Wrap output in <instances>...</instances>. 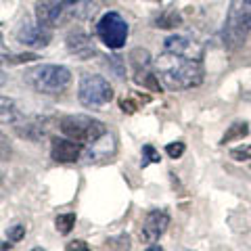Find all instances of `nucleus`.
I'll use <instances>...</instances> for the list:
<instances>
[{"label": "nucleus", "instance_id": "nucleus-1", "mask_svg": "<svg viewBox=\"0 0 251 251\" xmlns=\"http://www.w3.org/2000/svg\"><path fill=\"white\" fill-rule=\"evenodd\" d=\"M155 72L159 75L161 84L170 90H188L203 82L205 69L201 59L186 57L178 52H161L155 59Z\"/></svg>", "mask_w": 251, "mask_h": 251}, {"label": "nucleus", "instance_id": "nucleus-2", "mask_svg": "<svg viewBox=\"0 0 251 251\" xmlns=\"http://www.w3.org/2000/svg\"><path fill=\"white\" fill-rule=\"evenodd\" d=\"M36 21L44 27H61L72 21H84L94 15V4L90 0H38Z\"/></svg>", "mask_w": 251, "mask_h": 251}, {"label": "nucleus", "instance_id": "nucleus-3", "mask_svg": "<svg viewBox=\"0 0 251 251\" xmlns=\"http://www.w3.org/2000/svg\"><path fill=\"white\" fill-rule=\"evenodd\" d=\"M25 82L36 92L61 94L72 84V72L63 65H36L25 74Z\"/></svg>", "mask_w": 251, "mask_h": 251}, {"label": "nucleus", "instance_id": "nucleus-4", "mask_svg": "<svg viewBox=\"0 0 251 251\" xmlns=\"http://www.w3.org/2000/svg\"><path fill=\"white\" fill-rule=\"evenodd\" d=\"M59 130L63 136L75 140L80 145H94L107 134V128L100 120H94L90 115H65L59 122Z\"/></svg>", "mask_w": 251, "mask_h": 251}, {"label": "nucleus", "instance_id": "nucleus-5", "mask_svg": "<svg viewBox=\"0 0 251 251\" xmlns=\"http://www.w3.org/2000/svg\"><path fill=\"white\" fill-rule=\"evenodd\" d=\"M251 29V0H230V9L224 23V44L237 49L245 42Z\"/></svg>", "mask_w": 251, "mask_h": 251}, {"label": "nucleus", "instance_id": "nucleus-6", "mask_svg": "<svg viewBox=\"0 0 251 251\" xmlns=\"http://www.w3.org/2000/svg\"><path fill=\"white\" fill-rule=\"evenodd\" d=\"M77 100L88 109H100L113 100V86L103 75L84 74L77 84Z\"/></svg>", "mask_w": 251, "mask_h": 251}, {"label": "nucleus", "instance_id": "nucleus-7", "mask_svg": "<svg viewBox=\"0 0 251 251\" xmlns=\"http://www.w3.org/2000/svg\"><path fill=\"white\" fill-rule=\"evenodd\" d=\"M97 36L107 49L117 50L128 40V23L120 13L109 11L97 23Z\"/></svg>", "mask_w": 251, "mask_h": 251}, {"label": "nucleus", "instance_id": "nucleus-8", "mask_svg": "<svg viewBox=\"0 0 251 251\" xmlns=\"http://www.w3.org/2000/svg\"><path fill=\"white\" fill-rule=\"evenodd\" d=\"M130 65H132V75L134 82L140 84L143 88H149L153 92H161V84H159V75L153 69V59L149 50L145 49H134L130 52Z\"/></svg>", "mask_w": 251, "mask_h": 251}, {"label": "nucleus", "instance_id": "nucleus-9", "mask_svg": "<svg viewBox=\"0 0 251 251\" xmlns=\"http://www.w3.org/2000/svg\"><path fill=\"white\" fill-rule=\"evenodd\" d=\"M168 226H170V214L166 209L147 211L143 226H140V239L145 243H157L163 237V232L168 230Z\"/></svg>", "mask_w": 251, "mask_h": 251}, {"label": "nucleus", "instance_id": "nucleus-10", "mask_svg": "<svg viewBox=\"0 0 251 251\" xmlns=\"http://www.w3.org/2000/svg\"><path fill=\"white\" fill-rule=\"evenodd\" d=\"M52 40V31L44 25H34L29 21H23L21 27L17 29V42L27 46V49H44Z\"/></svg>", "mask_w": 251, "mask_h": 251}, {"label": "nucleus", "instance_id": "nucleus-11", "mask_svg": "<svg viewBox=\"0 0 251 251\" xmlns=\"http://www.w3.org/2000/svg\"><path fill=\"white\" fill-rule=\"evenodd\" d=\"M65 42H67V50L72 54H75L77 59H90L97 54V46H94L90 36L86 34L82 27H75V29L69 31Z\"/></svg>", "mask_w": 251, "mask_h": 251}, {"label": "nucleus", "instance_id": "nucleus-12", "mask_svg": "<svg viewBox=\"0 0 251 251\" xmlns=\"http://www.w3.org/2000/svg\"><path fill=\"white\" fill-rule=\"evenodd\" d=\"M82 147L80 143H75L72 138H52L50 143V157L57 163H74L80 159L82 155Z\"/></svg>", "mask_w": 251, "mask_h": 251}, {"label": "nucleus", "instance_id": "nucleus-13", "mask_svg": "<svg viewBox=\"0 0 251 251\" xmlns=\"http://www.w3.org/2000/svg\"><path fill=\"white\" fill-rule=\"evenodd\" d=\"M15 130L19 132V136H25L29 140H40L49 134L50 126H49V120H46V117H29V120L25 117Z\"/></svg>", "mask_w": 251, "mask_h": 251}, {"label": "nucleus", "instance_id": "nucleus-14", "mask_svg": "<svg viewBox=\"0 0 251 251\" xmlns=\"http://www.w3.org/2000/svg\"><path fill=\"white\" fill-rule=\"evenodd\" d=\"M163 46H166V50H170V52H178V54H186V57L201 59V46L186 36H170L163 40Z\"/></svg>", "mask_w": 251, "mask_h": 251}, {"label": "nucleus", "instance_id": "nucleus-15", "mask_svg": "<svg viewBox=\"0 0 251 251\" xmlns=\"http://www.w3.org/2000/svg\"><path fill=\"white\" fill-rule=\"evenodd\" d=\"M23 120H25V115L21 113L19 105L9 97H0V124H9L17 128Z\"/></svg>", "mask_w": 251, "mask_h": 251}, {"label": "nucleus", "instance_id": "nucleus-16", "mask_svg": "<svg viewBox=\"0 0 251 251\" xmlns=\"http://www.w3.org/2000/svg\"><path fill=\"white\" fill-rule=\"evenodd\" d=\"M249 134V124L247 122H234L228 130H226V134L222 136V145L226 143H232V140H243Z\"/></svg>", "mask_w": 251, "mask_h": 251}, {"label": "nucleus", "instance_id": "nucleus-17", "mask_svg": "<svg viewBox=\"0 0 251 251\" xmlns=\"http://www.w3.org/2000/svg\"><path fill=\"white\" fill-rule=\"evenodd\" d=\"M75 226V214H59L54 220V228L59 234H69Z\"/></svg>", "mask_w": 251, "mask_h": 251}, {"label": "nucleus", "instance_id": "nucleus-18", "mask_svg": "<svg viewBox=\"0 0 251 251\" xmlns=\"http://www.w3.org/2000/svg\"><path fill=\"white\" fill-rule=\"evenodd\" d=\"M182 19H180V15L176 11H168L163 13L161 17L155 19V27H161V29H170V27H178Z\"/></svg>", "mask_w": 251, "mask_h": 251}, {"label": "nucleus", "instance_id": "nucleus-19", "mask_svg": "<svg viewBox=\"0 0 251 251\" xmlns=\"http://www.w3.org/2000/svg\"><path fill=\"white\" fill-rule=\"evenodd\" d=\"M149 97H136V94H130V97H124L120 100V107L124 113H134L136 109L140 107V103H147Z\"/></svg>", "mask_w": 251, "mask_h": 251}, {"label": "nucleus", "instance_id": "nucleus-20", "mask_svg": "<svg viewBox=\"0 0 251 251\" xmlns=\"http://www.w3.org/2000/svg\"><path fill=\"white\" fill-rule=\"evenodd\" d=\"M159 161H161L159 151H157L153 145H145L143 147V161H140V166L147 168L149 163H159Z\"/></svg>", "mask_w": 251, "mask_h": 251}, {"label": "nucleus", "instance_id": "nucleus-21", "mask_svg": "<svg viewBox=\"0 0 251 251\" xmlns=\"http://www.w3.org/2000/svg\"><path fill=\"white\" fill-rule=\"evenodd\" d=\"M230 157L234 161H251V143L230 149Z\"/></svg>", "mask_w": 251, "mask_h": 251}, {"label": "nucleus", "instance_id": "nucleus-22", "mask_svg": "<svg viewBox=\"0 0 251 251\" xmlns=\"http://www.w3.org/2000/svg\"><path fill=\"white\" fill-rule=\"evenodd\" d=\"M184 151H186V145L182 140H176V143H170L166 147V153L172 157V159H180V157L184 155Z\"/></svg>", "mask_w": 251, "mask_h": 251}, {"label": "nucleus", "instance_id": "nucleus-23", "mask_svg": "<svg viewBox=\"0 0 251 251\" xmlns=\"http://www.w3.org/2000/svg\"><path fill=\"white\" fill-rule=\"evenodd\" d=\"M11 155H13V149H11L9 138H6L2 132H0V163H2V161H9Z\"/></svg>", "mask_w": 251, "mask_h": 251}, {"label": "nucleus", "instance_id": "nucleus-24", "mask_svg": "<svg viewBox=\"0 0 251 251\" xmlns=\"http://www.w3.org/2000/svg\"><path fill=\"white\" fill-rule=\"evenodd\" d=\"M36 59H38V54L25 52V54H15V57H6L4 61L9 63V65H17V63H31V61H36Z\"/></svg>", "mask_w": 251, "mask_h": 251}, {"label": "nucleus", "instance_id": "nucleus-25", "mask_svg": "<svg viewBox=\"0 0 251 251\" xmlns=\"http://www.w3.org/2000/svg\"><path fill=\"white\" fill-rule=\"evenodd\" d=\"M23 237H25V226L23 224H15L9 230V241H13V243H19Z\"/></svg>", "mask_w": 251, "mask_h": 251}, {"label": "nucleus", "instance_id": "nucleus-26", "mask_svg": "<svg viewBox=\"0 0 251 251\" xmlns=\"http://www.w3.org/2000/svg\"><path fill=\"white\" fill-rule=\"evenodd\" d=\"M122 57H117V54H113V57H109V61H107V65L109 67H113L115 69V74H117V77H124V65H122Z\"/></svg>", "mask_w": 251, "mask_h": 251}, {"label": "nucleus", "instance_id": "nucleus-27", "mask_svg": "<svg viewBox=\"0 0 251 251\" xmlns=\"http://www.w3.org/2000/svg\"><path fill=\"white\" fill-rule=\"evenodd\" d=\"M65 249L67 251H86V249H88V245H86L84 241H74V243H69Z\"/></svg>", "mask_w": 251, "mask_h": 251}, {"label": "nucleus", "instance_id": "nucleus-28", "mask_svg": "<svg viewBox=\"0 0 251 251\" xmlns=\"http://www.w3.org/2000/svg\"><path fill=\"white\" fill-rule=\"evenodd\" d=\"M6 84V75L2 74V72H0V88H2V86Z\"/></svg>", "mask_w": 251, "mask_h": 251}, {"label": "nucleus", "instance_id": "nucleus-29", "mask_svg": "<svg viewBox=\"0 0 251 251\" xmlns=\"http://www.w3.org/2000/svg\"><path fill=\"white\" fill-rule=\"evenodd\" d=\"M0 40H2V34H0Z\"/></svg>", "mask_w": 251, "mask_h": 251}]
</instances>
